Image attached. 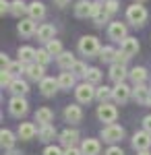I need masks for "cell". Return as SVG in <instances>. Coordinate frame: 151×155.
I'll use <instances>...</instances> for the list:
<instances>
[{"instance_id":"cell-1","label":"cell","mask_w":151,"mask_h":155,"mask_svg":"<svg viewBox=\"0 0 151 155\" xmlns=\"http://www.w3.org/2000/svg\"><path fill=\"white\" fill-rule=\"evenodd\" d=\"M126 21H128L130 25H135V27L145 25V21H147V8H145L141 2L130 4V6L126 8Z\"/></svg>"},{"instance_id":"cell-2","label":"cell","mask_w":151,"mask_h":155,"mask_svg":"<svg viewBox=\"0 0 151 155\" xmlns=\"http://www.w3.org/2000/svg\"><path fill=\"white\" fill-rule=\"evenodd\" d=\"M99 41H97V37L95 35H83L79 39V52H81L83 56H87V58H91L95 54H99Z\"/></svg>"},{"instance_id":"cell-3","label":"cell","mask_w":151,"mask_h":155,"mask_svg":"<svg viewBox=\"0 0 151 155\" xmlns=\"http://www.w3.org/2000/svg\"><path fill=\"white\" fill-rule=\"evenodd\" d=\"M116 118H118V110H116V106H112L110 101H106V104H99V106H97V120H99V122L114 124Z\"/></svg>"},{"instance_id":"cell-4","label":"cell","mask_w":151,"mask_h":155,"mask_svg":"<svg viewBox=\"0 0 151 155\" xmlns=\"http://www.w3.org/2000/svg\"><path fill=\"white\" fill-rule=\"evenodd\" d=\"M102 139L106 143H118L124 139V128L120 124H106L102 128Z\"/></svg>"},{"instance_id":"cell-5","label":"cell","mask_w":151,"mask_h":155,"mask_svg":"<svg viewBox=\"0 0 151 155\" xmlns=\"http://www.w3.org/2000/svg\"><path fill=\"white\" fill-rule=\"evenodd\" d=\"M8 112H11V116H15V118H23L25 114L29 112L27 99L25 97H19V95H12L11 101H8Z\"/></svg>"},{"instance_id":"cell-6","label":"cell","mask_w":151,"mask_h":155,"mask_svg":"<svg viewBox=\"0 0 151 155\" xmlns=\"http://www.w3.org/2000/svg\"><path fill=\"white\" fill-rule=\"evenodd\" d=\"M75 95H77V101L79 104H91L93 99H95V89H93L91 83H81L75 87Z\"/></svg>"},{"instance_id":"cell-7","label":"cell","mask_w":151,"mask_h":155,"mask_svg":"<svg viewBox=\"0 0 151 155\" xmlns=\"http://www.w3.org/2000/svg\"><path fill=\"white\" fill-rule=\"evenodd\" d=\"M108 37L112 39V41H124L126 39V25L120 23V21H114V23H110L108 27Z\"/></svg>"},{"instance_id":"cell-8","label":"cell","mask_w":151,"mask_h":155,"mask_svg":"<svg viewBox=\"0 0 151 155\" xmlns=\"http://www.w3.org/2000/svg\"><path fill=\"white\" fill-rule=\"evenodd\" d=\"M133 147L137 151H147L151 147V132L147 130H139L133 134Z\"/></svg>"},{"instance_id":"cell-9","label":"cell","mask_w":151,"mask_h":155,"mask_svg":"<svg viewBox=\"0 0 151 155\" xmlns=\"http://www.w3.org/2000/svg\"><path fill=\"white\" fill-rule=\"evenodd\" d=\"M110 17H112V11L106 6V4H102V2H95V11H93V21H95V25H102L104 23H108L110 21Z\"/></svg>"},{"instance_id":"cell-10","label":"cell","mask_w":151,"mask_h":155,"mask_svg":"<svg viewBox=\"0 0 151 155\" xmlns=\"http://www.w3.org/2000/svg\"><path fill=\"white\" fill-rule=\"evenodd\" d=\"M93 11H95V2H89V0H79L75 4V17H79V19L93 17Z\"/></svg>"},{"instance_id":"cell-11","label":"cell","mask_w":151,"mask_h":155,"mask_svg":"<svg viewBox=\"0 0 151 155\" xmlns=\"http://www.w3.org/2000/svg\"><path fill=\"white\" fill-rule=\"evenodd\" d=\"M64 122H70V124H77V122H81L83 120V110L81 106H77V104H70V106L64 107Z\"/></svg>"},{"instance_id":"cell-12","label":"cell","mask_w":151,"mask_h":155,"mask_svg":"<svg viewBox=\"0 0 151 155\" xmlns=\"http://www.w3.org/2000/svg\"><path fill=\"white\" fill-rule=\"evenodd\" d=\"M44 68L46 66H42V64H37V62H31V64H27L25 66V74H27V79L29 81H44L46 79V74H44Z\"/></svg>"},{"instance_id":"cell-13","label":"cell","mask_w":151,"mask_h":155,"mask_svg":"<svg viewBox=\"0 0 151 155\" xmlns=\"http://www.w3.org/2000/svg\"><path fill=\"white\" fill-rule=\"evenodd\" d=\"M130 97H133V89L126 83H118L114 87V101L116 104H126Z\"/></svg>"},{"instance_id":"cell-14","label":"cell","mask_w":151,"mask_h":155,"mask_svg":"<svg viewBox=\"0 0 151 155\" xmlns=\"http://www.w3.org/2000/svg\"><path fill=\"white\" fill-rule=\"evenodd\" d=\"M60 89L58 85V79H52V77H46L44 81H39V91H42V95L46 97H52L56 91Z\"/></svg>"},{"instance_id":"cell-15","label":"cell","mask_w":151,"mask_h":155,"mask_svg":"<svg viewBox=\"0 0 151 155\" xmlns=\"http://www.w3.org/2000/svg\"><path fill=\"white\" fill-rule=\"evenodd\" d=\"M37 132H39V130L35 128L33 122H21L17 134H19V139H21V141H31V139H35V134H37Z\"/></svg>"},{"instance_id":"cell-16","label":"cell","mask_w":151,"mask_h":155,"mask_svg":"<svg viewBox=\"0 0 151 155\" xmlns=\"http://www.w3.org/2000/svg\"><path fill=\"white\" fill-rule=\"evenodd\" d=\"M133 97L139 104H151V89L145 85H135L133 87Z\"/></svg>"},{"instance_id":"cell-17","label":"cell","mask_w":151,"mask_h":155,"mask_svg":"<svg viewBox=\"0 0 151 155\" xmlns=\"http://www.w3.org/2000/svg\"><path fill=\"white\" fill-rule=\"evenodd\" d=\"M58 139L64 147H75V143L79 141V130H75V128H64V130L58 134Z\"/></svg>"},{"instance_id":"cell-18","label":"cell","mask_w":151,"mask_h":155,"mask_svg":"<svg viewBox=\"0 0 151 155\" xmlns=\"http://www.w3.org/2000/svg\"><path fill=\"white\" fill-rule=\"evenodd\" d=\"M128 72L130 71H126V66H122V64H112L110 66V79L114 81V83H124V79L128 77Z\"/></svg>"},{"instance_id":"cell-19","label":"cell","mask_w":151,"mask_h":155,"mask_svg":"<svg viewBox=\"0 0 151 155\" xmlns=\"http://www.w3.org/2000/svg\"><path fill=\"white\" fill-rule=\"evenodd\" d=\"M17 29H19V33L23 37H31V35H35L37 33V29H35V21L33 19H21V23L17 25Z\"/></svg>"},{"instance_id":"cell-20","label":"cell","mask_w":151,"mask_h":155,"mask_svg":"<svg viewBox=\"0 0 151 155\" xmlns=\"http://www.w3.org/2000/svg\"><path fill=\"white\" fill-rule=\"evenodd\" d=\"M27 15H29V19H33V21H42V19L46 17V6H44V2H37V0L31 2Z\"/></svg>"},{"instance_id":"cell-21","label":"cell","mask_w":151,"mask_h":155,"mask_svg":"<svg viewBox=\"0 0 151 155\" xmlns=\"http://www.w3.org/2000/svg\"><path fill=\"white\" fill-rule=\"evenodd\" d=\"M54 120V112L50 110V107H37V112H35V122L39 124V126H46Z\"/></svg>"},{"instance_id":"cell-22","label":"cell","mask_w":151,"mask_h":155,"mask_svg":"<svg viewBox=\"0 0 151 155\" xmlns=\"http://www.w3.org/2000/svg\"><path fill=\"white\" fill-rule=\"evenodd\" d=\"M54 35H56V29H54V25L44 23L42 27H37V39H42L44 44L52 41V39H54Z\"/></svg>"},{"instance_id":"cell-23","label":"cell","mask_w":151,"mask_h":155,"mask_svg":"<svg viewBox=\"0 0 151 155\" xmlns=\"http://www.w3.org/2000/svg\"><path fill=\"white\" fill-rule=\"evenodd\" d=\"M99 149H102V145H99L97 139H85L81 143L83 155H99Z\"/></svg>"},{"instance_id":"cell-24","label":"cell","mask_w":151,"mask_h":155,"mask_svg":"<svg viewBox=\"0 0 151 155\" xmlns=\"http://www.w3.org/2000/svg\"><path fill=\"white\" fill-rule=\"evenodd\" d=\"M8 91H11L12 95H19V97H25L29 93V85L25 83L23 79H15L11 85H8Z\"/></svg>"},{"instance_id":"cell-25","label":"cell","mask_w":151,"mask_h":155,"mask_svg":"<svg viewBox=\"0 0 151 155\" xmlns=\"http://www.w3.org/2000/svg\"><path fill=\"white\" fill-rule=\"evenodd\" d=\"M56 62H58V66L62 71H70L77 60H75V54H72V52H62L58 58H56Z\"/></svg>"},{"instance_id":"cell-26","label":"cell","mask_w":151,"mask_h":155,"mask_svg":"<svg viewBox=\"0 0 151 155\" xmlns=\"http://www.w3.org/2000/svg\"><path fill=\"white\" fill-rule=\"evenodd\" d=\"M128 77H130V81L135 85H143L147 81V68L145 66H135L133 71L128 72Z\"/></svg>"},{"instance_id":"cell-27","label":"cell","mask_w":151,"mask_h":155,"mask_svg":"<svg viewBox=\"0 0 151 155\" xmlns=\"http://www.w3.org/2000/svg\"><path fill=\"white\" fill-rule=\"evenodd\" d=\"M15 141H17V139H15V134H12L8 128H2V130H0V145H2L6 151H12Z\"/></svg>"},{"instance_id":"cell-28","label":"cell","mask_w":151,"mask_h":155,"mask_svg":"<svg viewBox=\"0 0 151 155\" xmlns=\"http://www.w3.org/2000/svg\"><path fill=\"white\" fill-rule=\"evenodd\" d=\"M35 52L31 46H23V48H19V62H23V64H31L35 62Z\"/></svg>"},{"instance_id":"cell-29","label":"cell","mask_w":151,"mask_h":155,"mask_svg":"<svg viewBox=\"0 0 151 155\" xmlns=\"http://www.w3.org/2000/svg\"><path fill=\"white\" fill-rule=\"evenodd\" d=\"M122 52L128 54V56H135V54L139 52V41H137V37H126V39L122 41Z\"/></svg>"},{"instance_id":"cell-30","label":"cell","mask_w":151,"mask_h":155,"mask_svg":"<svg viewBox=\"0 0 151 155\" xmlns=\"http://www.w3.org/2000/svg\"><path fill=\"white\" fill-rule=\"evenodd\" d=\"M37 137H39V141H44V143H50V141L56 137V128H54L52 124L39 126V132H37Z\"/></svg>"},{"instance_id":"cell-31","label":"cell","mask_w":151,"mask_h":155,"mask_svg":"<svg viewBox=\"0 0 151 155\" xmlns=\"http://www.w3.org/2000/svg\"><path fill=\"white\" fill-rule=\"evenodd\" d=\"M58 85H60V89H70V87H75V74H72L70 71L60 72V77H58Z\"/></svg>"},{"instance_id":"cell-32","label":"cell","mask_w":151,"mask_h":155,"mask_svg":"<svg viewBox=\"0 0 151 155\" xmlns=\"http://www.w3.org/2000/svg\"><path fill=\"white\" fill-rule=\"evenodd\" d=\"M110 97H114V89H110V87H106V85H102V87L95 89V99H99V104H106Z\"/></svg>"},{"instance_id":"cell-33","label":"cell","mask_w":151,"mask_h":155,"mask_svg":"<svg viewBox=\"0 0 151 155\" xmlns=\"http://www.w3.org/2000/svg\"><path fill=\"white\" fill-rule=\"evenodd\" d=\"M29 11V4H25L23 0H12L11 2V15L12 17H21Z\"/></svg>"},{"instance_id":"cell-34","label":"cell","mask_w":151,"mask_h":155,"mask_svg":"<svg viewBox=\"0 0 151 155\" xmlns=\"http://www.w3.org/2000/svg\"><path fill=\"white\" fill-rule=\"evenodd\" d=\"M114 58H116V50L112 46H104L99 50V60L102 62H114Z\"/></svg>"},{"instance_id":"cell-35","label":"cell","mask_w":151,"mask_h":155,"mask_svg":"<svg viewBox=\"0 0 151 155\" xmlns=\"http://www.w3.org/2000/svg\"><path fill=\"white\" fill-rule=\"evenodd\" d=\"M50 60H52V54H50L46 48H42V50H37V52H35V62H37V64L48 66V64H50Z\"/></svg>"},{"instance_id":"cell-36","label":"cell","mask_w":151,"mask_h":155,"mask_svg":"<svg viewBox=\"0 0 151 155\" xmlns=\"http://www.w3.org/2000/svg\"><path fill=\"white\" fill-rule=\"evenodd\" d=\"M85 81L91 83V85H97L99 81H102V71L95 68V66H91V68L87 71V74H85Z\"/></svg>"},{"instance_id":"cell-37","label":"cell","mask_w":151,"mask_h":155,"mask_svg":"<svg viewBox=\"0 0 151 155\" xmlns=\"http://www.w3.org/2000/svg\"><path fill=\"white\" fill-rule=\"evenodd\" d=\"M46 50L50 52V54H52V56H56V58H58L60 54L64 52V50H62V44H60L58 39H52V41H48V44H46Z\"/></svg>"},{"instance_id":"cell-38","label":"cell","mask_w":151,"mask_h":155,"mask_svg":"<svg viewBox=\"0 0 151 155\" xmlns=\"http://www.w3.org/2000/svg\"><path fill=\"white\" fill-rule=\"evenodd\" d=\"M25 66H27V64H23V62H19V60H17V62H11V64L6 66V71H8V72L12 74V77L17 79V74L25 71Z\"/></svg>"},{"instance_id":"cell-39","label":"cell","mask_w":151,"mask_h":155,"mask_svg":"<svg viewBox=\"0 0 151 155\" xmlns=\"http://www.w3.org/2000/svg\"><path fill=\"white\" fill-rule=\"evenodd\" d=\"M87 71H89V68L85 66V62H79V60H77V62H75V66L70 68V72H72L75 77H85Z\"/></svg>"},{"instance_id":"cell-40","label":"cell","mask_w":151,"mask_h":155,"mask_svg":"<svg viewBox=\"0 0 151 155\" xmlns=\"http://www.w3.org/2000/svg\"><path fill=\"white\" fill-rule=\"evenodd\" d=\"M12 81H15V77H12L6 68H2V72H0V85H2V89H4V87H8Z\"/></svg>"},{"instance_id":"cell-41","label":"cell","mask_w":151,"mask_h":155,"mask_svg":"<svg viewBox=\"0 0 151 155\" xmlns=\"http://www.w3.org/2000/svg\"><path fill=\"white\" fill-rule=\"evenodd\" d=\"M128 58H130V56H128V54H124V52L120 50V52H116V58H114V64H122V66H126Z\"/></svg>"},{"instance_id":"cell-42","label":"cell","mask_w":151,"mask_h":155,"mask_svg":"<svg viewBox=\"0 0 151 155\" xmlns=\"http://www.w3.org/2000/svg\"><path fill=\"white\" fill-rule=\"evenodd\" d=\"M44 155H64V151L60 147H56V145H48L44 149Z\"/></svg>"},{"instance_id":"cell-43","label":"cell","mask_w":151,"mask_h":155,"mask_svg":"<svg viewBox=\"0 0 151 155\" xmlns=\"http://www.w3.org/2000/svg\"><path fill=\"white\" fill-rule=\"evenodd\" d=\"M104 155H124V151H122L120 147H116V145H112V147H108V149H106Z\"/></svg>"},{"instance_id":"cell-44","label":"cell","mask_w":151,"mask_h":155,"mask_svg":"<svg viewBox=\"0 0 151 155\" xmlns=\"http://www.w3.org/2000/svg\"><path fill=\"white\" fill-rule=\"evenodd\" d=\"M0 12H2V15H4V12H11V2L0 0Z\"/></svg>"},{"instance_id":"cell-45","label":"cell","mask_w":151,"mask_h":155,"mask_svg":"<svg viewBox=\"0 0 151 155\" xmlns=\"http://www.w3.org/2000/svg\"><path fill=\"white\" fill-rule=\"evenodd\" d=\"M106 6H108V8L112 11V15H114V12L118 11V0H108V2H106Z\"/></svg>"},{"instance_id":"cell-46","label":"cell","mask_w":151,"mask_h":155,"mask_svg":"<svg viewBox=\"0 0 151 155\" xmlns=\"http://www.w3.org/2000/svg\"><path fill=\"white\" fill-rule=\"evenodd\" d=\"M64 155H83V151H81V149H77V147H66Z\"/></svg>"},{"instance_id":"cell-47","label":"cell","mask_w":151,"mask_h":155,"mask_svg":"<svg viewBox=\"0 0 151 155\" xmlns=\"http://www.w3.org/2000/svg\"><path fill=\"white\" fill-rule=\"evenodd\" d=\"M143 130L151 132V114H149V116H145V118H143Z\"/></svg>"},{"instance_id":"cell-48","label":"cell","mask_w":151,"mask_h":155,"mask_svg":"<svg viewBox=\"0 0 151 155\" xmlns=\"http://www.w3.org/2000/svg\"><path fill=\"white\" fill-rule=\"evenodd\" d=\"M0 60H2V68H6V66H8V64H11V60H8V56H6V54H4V52H2V54H0Z\"/></svg>"},{"instance_id":"cell-49","label":"cell","mask_w":151,"mask_h":155,"mask_svg":"<svg viewBox=\"0 0 151 155\" xmlns=\"http://www.w3.org/2000/svg\"><path fill=\"white\" fill-rule=\"evenodd\" d=\"M54 4L58 6V8H64V6H69L70 0H54Z\"/></svg>"},{"instance_id":"cell-50","label":"cell","mask_w":151,"mask_h":155,"mask_svg":"<svg viewBox=\"0 0 151 155\" xmlns=\"http://www.w3.org/2000/svg\"><path fill=\"white\" fill-rule=\"evenodd\" d=\"M137 155H151V151L147 149V151H137Z\"/></svg>"},{"instance_id":"cell-51","label":"cell","mask_w":151,"mask_h":155,"mask_svg":"<svg viewBox=\"0 0 151 155\" xmlns=\"http://www.w3.org/2000/svg\"><path fill=\"white\" fill-rule=\"evenodd\" d=\"M8 155H21V153H19V151H15V149H12V151H8Z\"/></svg>"},{"instance_id":"cell-52","label":"cell","mask_w":151,"mask_h":155,"mask_svg":"<svg viewBox=\"0 0 151 155\" xmlns=\"http://www.w3.org/2000/svg\"><path fill=\"white\" fill-rule=\"evenodd\" d=\"M97 2H102V4H106V2H108V0H97Z\"/></svg>"},{"instance_id":"cell-53","label":"cell","mask_w":151,"mask_h":155,"mask_svg":"<svg viewBox=\"0 0 151 155\" xmlns=\"http://www.w3.org/2000/svg\"><path fill=\"white\" fill-rule=\"evenodd\" d=\"M135 2H143V0H135Z\"/></svg>"}]
</instances>
